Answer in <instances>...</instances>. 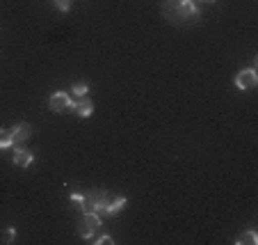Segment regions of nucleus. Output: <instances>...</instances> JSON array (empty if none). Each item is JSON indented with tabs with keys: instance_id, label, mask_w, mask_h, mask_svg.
<instances>
[{
	"instance_id": "nucleus-1",
	"label": "nucleus",
	"mask_w": 258,
	"mask_h": 245,
	"mask_svg": "<svg viewBox=\"0 0 258 245\" xmlns=\"http://www.w3.org/2000/svg\"><path fill=\"white\" fill-rule=\"evenodd\" d=\"M162 14L171 25H183L199 16V5L197 0H165Z\"/></svg>"
},
{
	"instance_id": "nucleus-2",
	"label": "nucleus",
	"mask_w": 258,
	"mask_h": 245,
	"mask_svg": "<svg viewBox=\"0 0 258 245\" xmlns=\"http://www.w3.org/2000/svg\"><path fill=\"white\" fill-rule=\"evenodd\" d=\"M107 202H110V192L101 190V188H94V190L83 192L80 211L83 213H98V216H103V213H105Z\"/></svg>"
},
{
	"instance_id": "nucleus-3",
	"label": "nucleus",
	"mask_w": 258,
	"mask_h": 245,
	"mask_svg": "<svg viewBox=\"0 0 258 245\" xmlns=\"http://www.w3.org/2000/svg\"><path fill=\"white\" fill-rule=\"evenodd\" d=\"M103 227V220L98 213H83V220L78 222V234L83 240H94V236H96V231H101Z\"/></svg>"
},
{
	"instance_id": "nucleus-4",
	"label": "nucleus",
	"mask_w": 258,
	"mask_h": 245,
	"mask_svg": "<svg viewBox=\"0 0 258 245\" xmlns=\"http://www.w3.org/2000/svg\"><path fill=\"white\" fill-rule=\"evenodd\" d=\"M73 101H76V99H73L69 92H62V89H57V92L50 94L48 108L53 110V113H67V110L73 108Z\"/></svg>"
},
{
	"instance_id": "nucleus-5",
	"label": "nucleus",
	"mask_w": 258,
	"mask_h": 245,
	"mask_svg": "<svg viewBox=\"0 0 258 245\" xmlns=\"http://www.w3.org/2000/svg\"><path fill=\"white\" fill-rule=\"evenodd\" d=\"M233 85L240 89V92H247V89H253L258 85V74L256 69H242V71H238L233 78Z\"/></svg>"
},
{
	"instance_id": "nucleus-6",
	"label": "nucleus",
	"mask_w": 258,
	"mask_h": 245,
	"mask_svg": "<svg viewBox=\"0 0 258 245\" xmlns=\"http://www.w3.org/2000/svg\"><path fill=\"white\" fill-rule=\"evenodd\" d=\"M10 135H12V147H25L28 140L32 137V126L28 122H21L12 128Z\"/></svg>"
},
{
	"instance_id": "nucleus-7",
	"label": "nucleus",
	"mask_w": 258,
	"mask_h": 245,
	"mask_svg": "<svg viewBox=\"0 0 258 245\" xmlns=\"http://www.w3.org/2000/svg\"><path fill=\"white\" fill-rule=\"evenodd\" d=\"M73 113L78 115V117H83V119H87V117H92L94 115V101L89 96H83V99H76L73 101Z\"/></svg>"
},
{
	"instance_id": "nucleus-8",
	"label": "nucleus",
	"mask_w": 258,
	"mask_h": 245,
	"mask_svg": "<svg viewBox=\"0 0 258 245\" xmlns=\"http://www.w3.org/2000/svg\"><path fill=\"white\" fill-rule=\"evenodd\" d=\"M12 161H14V165L16 167H30L32 165V161H34V154L30 152V149H25V147H14V156H12Z\"/></svg>"
},
{
	"instance_id": "nucleus-9",
	"label": "nucleus",
	"mask_w": 258,
	"mask_h": 245,
	"mask_svg": "<svg viewBox=\"0 0 258 245\" xmlns=\"http://www.w3.org/2000/svg\"><path fill=\"white\" fill-rule=\"evenodd\" d=\"M126 204H128V200L123 195H117V197H110V202H107V206H105V213L103 216H114V213H119L121 209H126Z\"/></svg>"
},
{
	"instance_id": "nucleus-10",
	"label": "nucleus",
	"mask_w": 258,
	"mask_h": 245,
	"mask_svg": "<svg viewBox=\"0 0 258 245\" xmlns=\"http://www.w3.org/2000/svg\"><path fill=\"white\" fill-rule=\"evenodd\" d=\"M235 245H258V234L253 229L240 231L238 238H235Z\"/></svg>"
},
{
	"instance_id": "nucleus-11",
	"label": "nucleus",
	"mask_w": 258,
	"mask_h": 245,
	"mask_svg": "<svg viewBox=\"0 0 258 245\" xmlns=\"http://www.w3.org/2000/svg\"><path fill=\"white\" fill-rule=\"evenodd\" d=\"M71 92H73V96H76V99H83V96H87L89 85H87V83H76Z\"/></svg>"
},
{
	"instance_id": "nucleus-12",
	"label": "nucleus",
	"mask_w": 258,
	"mask_h": 245,
	"mask_svg": "<svg viewBox=\"0 0 258 245\" xmlns=\"http://www.w3.org/2000/svg\"><path fill=\"white\" fill-rule=\"evenodd\" d=\"M10 147H12V135H10V131L0 128V149H10Z\"/></svg>"
},
{
	"instance_id": "nucleus-13",
	"label": "nucleus",
	"mask_w": 258,
	"mask_h": 245,
	"mask_svg": "<svg viewBox=\"0 0 258 245\" xmlns=\"http://www.w3.org/2000/svg\"><path fill=\"white\" fill-rule=\"evenodd\" d=\"M55 7H57V12L67 14V12L71 10V0H55Z\"/></svg>"
},
{
	"instance_id": "nucleus-14",
	"label": "nucleus",
	"mask_w": 258,
	"mask_h": 245,
	"mask_svg": "<svg viewBox=\"0 0 258 245\" xmlns=\"http://www.w3.org/2000/svg\"><path fill=\"white\" fill-rule=\"evenodd\" d=\"M94 243H98V245H112L114 243V238L110 234H103L101 238H94Z\"/></svg>"
},
{
	"instance_id": "nucleus-15",
	"label": "nucleus",
	"mask_w": 258,
	"mask_h": 245,
	"mask_svg": "<svg viewBox=\"0 0 258 245\" xmlns=\"http://www.w3.org/2000/svg\"><path fill=\"white\" fill-rule=\"evenodd\" d=\"M14 238H16V229L14 227H7V231H5V243H14Z\"/></svg>"
},
{
	"instance_id": "nucleus-16",
	"label": "nucleus",
	"mask_w": 258,
	"mask_h": 245,
	"mask_svg": "<svg viewBox=\"0 0 258 245\" xmlns=\"http://www.w3.org/2000/svg\"><path fill=\"white\" fill-rule=\"evenodd\" d=\"M80 202H83V192H71V206L80 209Z\"/></svg>"
},
{
	"instance_id": "nucleus-17",
	"label": "nucleus",
	"mask_w": 258,
	"mask_h": 245,
	"mask_svg": "<svg viewBox=\"0 0 258 245\" xmlns=\"http://www.w3.org/2000/svg\"><path fill=\"white\" fill-rule=\"evenodd\" d=\"M197 3H215V0H197Z\"/></svg>"
}]
</instances>
